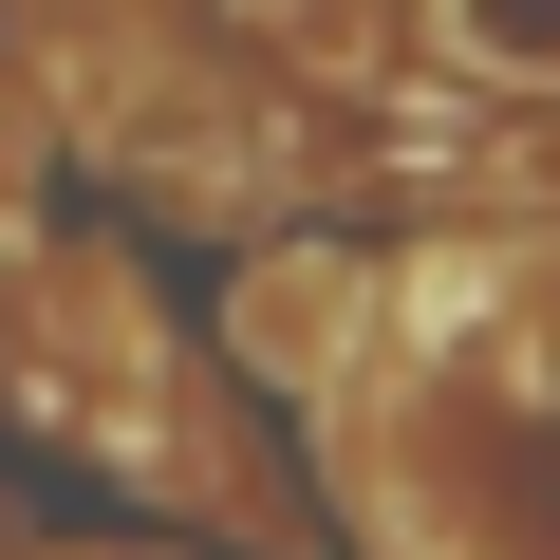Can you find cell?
I'll return each instance as SVG.
<instances>
[{
	"instance_id": "obj_1",
	"label": "cell",
	"mask_w": 560,
	"mask_h": 560,
	"mask_svg": "<svg viewBox=\"0 0 560 560\" xmlns=\"http://www.w3.org/2000/svg\"><path fill=\"white\" fill-rule=\"evenodd\" d=\"M467 430H486L504 541H523V560H560V318H541V337H504V355L467 374Z\"/></svg>"
},
{
	"instance_id": "obj_2",
	"label": "cell",
	"mask_w": 560,
	"mask_h": 560,
	"mask_svg": "<svg viewBox=\"0 0 560 560\" xmlns=\"http://www.w3.org/2000/svg\"><path fill=\"white\" fill-rule=\"evenodd\" d=\"M430 38L504 94H560V0H430Z\"/></svg>"
}]
</instances>
